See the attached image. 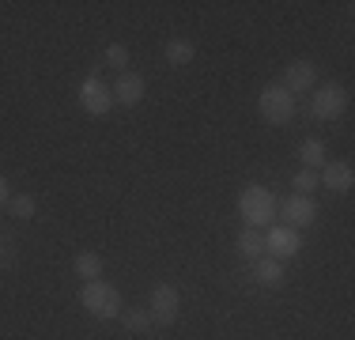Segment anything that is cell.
<instances>
[{"mask_svg": "<svg viewBox=\"0 0 355 340\" xmlns=\"http://www.w3.org/2000/svg\"><path fill=\"white\" fill-rule=\"evenodd\" d=\"M295 110H299L295 106V95H287L280 83H268L257 95V114H261V121H268V125H287L295 117Z\"/></svg>", "mask_w": 355, "mask_h": 340, "instance_id": "obj_3", "label": "cell"}, {"mask_svg": "<svg viewBox=\"0 0 355 340\" xmlns=\"http://www.w3.org/2000/svg\"><path fill=\"white\" fill-rule=\"evenodd\" d=\"M318 182L325 185V189H333V193H352V185H355V170H352V163L336 159V163H325V170H321Z\"/></svg>", "mask_w": 355, "mask_h": 340, "instance_id": "obj_11", "label": "cell"}, {"mask_svg": "<svg viewBox=\"0 0 355 340\" xmlns=\"http://www.w3.org/2000/svg\"><path fill=\"white\" fill-rule=\"evenodd\" d=\"M163 53H166V65H171V68H185V65L193 61V53H197V49H193L189 38H171Z\"/></svg>", "mask_w": 355, "mask_h": 340, "instance_id": "obj_15", "label": "cell"}, {"mask_svg": "<svg viewBox=\"0 0 355 340\" xmlns=\"http://www.w3.org/2000/svg\"><path fill=\"white\" fill-rule=\"evenodd\" d=\"M344 110H348V91H344L340 83H325V87H318L314 99H310V114H314L318 121H336Z\"/></svg>", "mask_w": 355, "mask_h": 340, "instance_id": "obj_4", "label": "cell"}, {"mask_svg": "<svg viewBox=\"0 0 355 340\" xmlns=\"http://www.w3.org/2000/svg\"><path fill=\"white\" fill-rule=\"evenodd\" d=\"M106 65H110V68H117V76H121V72H125V65H129V49L117 46V42H114V46H106Z\"/></svg>", "mask_w": 355, "mask_h": 340, "instance_id": "obj_20", "label": "cell"}, {"mask_svg": "<svg viewBox=\"0 0 355 340\" xmlns=\"http://www.w3.org/2000/svg\"><path fill=\"white\" fill-rule=\"evenodd\" d=\"M291 189L299 193V197H310V189H318V174L314 170H299V174L291 178Z\"/></svg>", "mask_w": 355, "mask_h": 340, "instance_id": "obj_19", "label": "cell"}, {"mask_svg": "<svg viewBox=\"0 0 355 340\" xmlns=\"http://www.w3.org/2000/svg\"><path fill=\"white\" fill-rule=\"evenodd\" d=\"M151 325H174L178 314H182V291H178L174 284H159L155 291H151Z\"/></svg>", "mask_w": 355, "mask_h": 340, "instance_id": "obj_5", "label": "cell"}, {"mask_svg": "<svg viewBox=\"0 0 355 340\" xmlns=\"http://www.w3.org/2000/svg\"><path fill=\"white\" fill-rule=\"evenodd\" d=\"M299 250H302V235L295 231V227L276 223V227H268V231H265V253H268V257L287 261V257H295Z\"/></svg>", "mask_w": 355, "mask_h": 340, "instance_id": "obj_7", "label": "cell"}, {"mask_svg": "<svg viewBox=\"0 0 355 340\" xmlns=\"http://www.w3.org/2000/svg\"><path fill=\"white\" fill-rule=\"evenodd\" d=\"M239 253L246 261H257V257H265V231H257V227H246V231H239Z\"/></svg>", "mask_w": 355, "mask_h": 340, "instance_id": "obj_13", "label": "cell"}, {"mask_svg": "<svg viewBox=\"0 0 355 340\" xmlns=\"http://www.w3.org/2000/svg\"><path fill=\"white\" fill-rule=\"evenodd\" d=\"M72 269H76V276L87 284V280H98V276H103V257H98V253H91V250H83V253H76Z\"/></svg>", "mask_w": 355, "mask_h": 340, "instance_id": "obj_16", "label": "cell"}, {"mask_svg": "<svg viewBox=\"0 0 355 340\" xmlns=\"http://www.w3.org/2000/svg\"><path fill=\"white\" fill-rule=\"evenodd\" d=\"M144 91H148V83H144L140 72H121V76H117V83L110 87V95H114V106L132 110V106H140Z\"/></svg>", "mask_w": 355, "mask_h": 340, "instance_id": "obj_9", "label": "cell"}, {"mask_svg": "<svg viewBox=\"0 0 355 340\" xmlns=\"http://www.w3.org/2000/svg\"><path fill=\"white\" fill-rule=\"evenodd\" d=\"M299 159L306 163V170H314V167H325V163H329L325 140H321V136H306V140L299 144Z\"/></svg>", "mask_w": 355, "mask_h": 340, "instance_id": "obj_14", "label": "cell"}, {"mask_svg": "<svg viewBox=\"0 0 355 340\" xmlns=\"http://www.w3.org/2000/svg\"><path fill=\"white\" fill-rule=\"evenodd\" d=\"M121 325L129 333H148L151 329V314L148 310H121Z\"/></svg>", "mask_w": 355, "mask_h": 340, "instance_id": "obj_18", "label": "cell"}, {"mask_svg": "<svg viewBox=\"0 0 355 340\" xmlns=\"http://www.w3.org/2000/svg\"><path fill=\"white\" fill-rule=\"evenodd\" d=\"M253 280H257L261 287H280L284 284V261H276V257H257L253 261Z\"/></svg>", "mask_w": 355, "mask_h": 340, "instance_id": "obj_12", "label": "cell"}, {"mask_svg": "<svg viewBox=\"0 0 355 340\" xmlns=\"http://www.w3.org/2000/svg\"><path fill=\"white\" fill-rule=\"evenodd\" d=\"M8 201H12V185H8V178L0 174V208H8Z\"/></svg>", "mask_w": 355, "mask_h": 340, "instance_id": "obj_21", "label": "cell"}, {"mask_svg": "<svg viewBox=\"0 0 355 340\" xmlns=\"http://www.w3.org/2000/svg\"><path fill=\"white\" fill-rule=\"evenodd\" d=\"M276 212H280V219H284V227H310L318 219V204L314 197H299V193H291L284 204H276Z\"/></svg>", "mask_w": 355, "mask_h": 340, "instance_id": "obj_8", "label": "cell"}, {"mask_svg": "<svg viewBox=\"0 0 355 340\" xmlns=\"http://www.w3.org/2000/svg\"><path fill=\"white\" fill-rule=\"evenodd\" d=\"M8 212H12L15 219H31L38 212V201L31 197V193H19V197H12L8 201Z\"/></svg>", "mask_w": 355, "mask_h": 340, "instance_id": "obj_17", "label": "cell"}, {"mask_svg": "<svg viewBox=\"0 0 355 340\" xmlns=\"http://www.w3.org/2000/svg\"><path fill=\"white\" fill-rule=\"evenodd\" d=\"M239 212H242V219H246V227L265 231V227L272 223V216H276L272 189H265V185H246V189L239 193Z\"/></svg>", "mask_w": 355, "mask_h": 340, "instance_id": "obj_2", "label": "cell"}, {"mask_svg": "<svg viewBox=\"0 0 355 340\" xmlns=\"http://www.w3.org/2000/svg\"><path fill=\"white\" fill-rule=\"evenodd\" d=\"M314 83H318L314 61H291V65L284 68V83H280V87L287 91V95H306Z\"/></svg>", "mask_w": 355, "mask_h": 340, "instance_id": "obj_10", "label": "cell"}, {"mask_svg": "<svg viewBox=\"0 0 355 340\" xmlns=\"http://www.w3.org/2000/svg\"><path fill=\"white\" fill-rule=\"evenodd\" d=\"M80 306L98 321H110V318H121V291L114 284H103V280H87L80 287Z\"/></svg>", "mask_w": 355, "mask_h": 340, "instance_id": "obj_1", "label": "cell"}, {"mask_svg": "<svg viewBox=\"0 0 355 340\" xmlns=\"http://www.w3.org/2000/svg\"><path fill=\"white\" fill-rule=\"evenodd\" d=\"M80 106H83V114H91V117H106L110 110H114V95H110V87L98 76H87V80L80 83Z\"/></svg>", "mask_w": 355, "mask_h": 340, "instance_id": "obj_6", "label": "cell"}]
</instances>
